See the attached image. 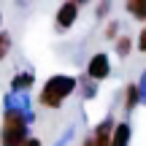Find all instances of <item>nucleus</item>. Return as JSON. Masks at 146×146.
<instances>
[{"instance_id":"obj_1","label":"nucleus","mask_w":146,"mask_h":146,"mask_svg":"<svg viewBox=\"0 0 146 146\" xmlns=\"http://www.w3.org/2000/svg\"><path fill=\"white\" fill-rule=\"evenodd\" d=\"M73 87H76V81H73L70 76H54V78H49L46 87H43V92H41V103L57 108V106L73 92Z\"/></svg>"},{"instance_id":"obj_2","label":"nucleus","mask_w":146,"mask_h":146,"mask_svg":"<svg viewBox=\"0 0 146 146\" xmlns=\"http://www.w3.org/2000/svg\"><path fill=\"white\" fill-rule=\"evenodd\" d=\"M25 133H27V125L22 119V114L16 111H8L5 114V125H3V146H25Z\"/></svg>"},{"instance_id":"obj_3","label":"nucleus","mask_w":146,"mask_h":146,"mask_svg":"<svg viewBox=\"0 0 146 146\" xmlns=\"http://www.w3.org/2000/svg\"><path fill=\"white\" fill-rule=\"evenodd\" d=\"M89 76L92 78H106L108 76V57L106 54H95L89 62Z\"/></svg>"},{"instance_id":"obj_4","label":"nucleus","mask_w":146,"mask_h":146,"mask_svg":"<svg viewBox=\"0 0 146 146\" xmlns=\"http://www.w3.org/2000/svg\"><path fill=\"white\" fill-rule=\"evenodd\" d=\"M108 133H111V122H103V125L95 130V135L89 138L84 146H111V141H108Z\"/></svg>"},{"instance_id":"obj_5","label":"nucleus","mask_w":146,"mask_h":146,"mask_svg":"<svg viewBox=\"0 0 146 146\" xmlns=\"http://www.w3.org/2000/svg\"><path fill=\"white\" fill-rule=\"evenodd\" d=\"M76 11H78V5L76 3H65L62 8H60V14H57V22H60V27H68L73 19H76Z\"/></svg>"},{"instance_id":"obj_6","label":"nucleus","mask_w":146,"mask_h":146,"mask_svg":"<svg viewBox=\"0 0 146 146\" xmlns=\"http://www.w3.org/2000/svg\"><path fill=\"white\" fill-rule=\"evenodd\" d=\"M130 143V127L127 125H116L114 138H111V146H127Z\"/></svg>"},{"instance_id":"obj_7","label":"nucleus","mask_w":146,"mask_h":146,"mask_svg":"<svg viewBox=\"0 0 146 146\" xmlns=\"http://www.w3.org/2000/svg\"><path fill=\"white\" fill-rule=\"evenodd\" d=\"M127 11L135 14L138 19H146V0H130L127 3Z\"/></svg>"},{"instance_id":"obj_8","label":"nucleus","mask_w":146,"mask_h":146,"mask_svg":"<svg viewBox=\"0 0 146 146\" xmlns=\"http://www.w3.org/2000/svg\"><path fill=\"white\" fill-rule=\"evenodd\" d=\"M135 100H138V87H135V84H130V89H127V108H133Z\"/></svg>"},{"instance_id":"obj_9","label":"nucleus","mask_w":146,"mask_h":146,"mask_svg":"<svg viewBox=\"0 0 146 146\" xmlns=\"http://www.w3.org/2000/svg\"><path fill=\"white\" fill-rule=\"evenodd\" d=\"M5 52H8V35H0V60L5 57Z\"/></svg>"},{"instance_id":"obj_10","label":"nucleus","mask_w":146,"mask_h":146,"mask_svg":"<svg viewBox=\"0 0 146 146\" xmlns=\"http://www.w3.org/2000/svg\"><path fill=\"white\" fill-rule=\"evenodd\" d=\"M116 49H119V54H127V52H130V41H127V38H122V41L116 43Z\"/></svg>"},{"instance_id":"obj_11","label":"nucleus","mask_w":146,"mask_h":146,"mask_svg":"<svg viewBox=\"0 0 146 146\" xmlns=\"http://www.w3.org/2000/svg\"><path fill=\"white\" fill-rule=\"evenodd\" d=\"M30 81H33L30 76H19V78H14V87H27Z\"/></svg>"},{"instance_id":"obj_12","label":"nucleus","mask_w":146,"mask_h":146,"mask_svg":"<svg viewBox=\"0 0 146 146\" xmlns=\"http://www.w3.org/2000/svg\"><path fill=\"white\" fill-rule=\"evenodd\" d=\"M138 49H141V52H146V30L141 33V38H138Z\"/></svg>"},{"instance_id":"obj_13","label":"nucleus","mask_w":146,"mask_h":146,"mask_svg":"<svg viewBox=\"0 0 146 146\" xmlns=\"http://www.w3.org/2000/svg\"><path fill=\"white\" fill-rule=\"evenodd\" d=\"M25 146H41V143H38V141H35V138H33V141H27Z\"/></svg>"}]
</instances>
